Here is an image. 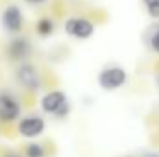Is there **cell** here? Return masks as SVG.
Instances as JSON below:
<instances>
[{"instance_id": "obj_1", "label": "cell", "mask_w": 159, "mask_h": 157, "mask_svg": "<svg viewBox=\"0 0 159 157\" xmlns=\"http://www.w3.org/2000/svg\"><path fill=\"white\" fill-rule=\"evenodd\" d=\"M41 109L56 118H65L70 111V104L63 91H50L41 98Z\"/></svg>"}, {"instance_id": "obj_2", "label": "cell", "mask_w": 159, "mask_h": 157, "mask_svg": "<svg viewBox=\"0 0 159 157\" xmlns=\"http://www.w3.org/2000/svg\"><path fill=\"white\" fill-rule=\"evenodd\" d=\"M128 79V74L122 67H106L98 74V85L104 91H117Z\"/></svg>"}, {"instance_id": "obj_3", "label": "cell", "mask_w": 159, "mask_h": 157, "mask_svg": "<svg viewBox=\"0 0 159 157\" xmlns=\"http://www.w3.org/2000/svg\"><path fill=\"white\" fill-rule=\"evenodd\" d=\"M65 32L76 39H89L94 34V24L83 17H70L65 22Z\"/></svg>"}, {"instance_id": "obj_4", "label": "cell", "mask_w": 159, "mask_h": 157, "mask_svg": "<svg viewBox=\"0 0 159 157\" xmlns=\"http://www.w3.org/2000/svg\"><path fill=\"white\" fill-rule=\"evenodd\" d=\"M20 117V104L9 92H0V122H13Z\"/></svg>"}, {"instance_id": "obj_5", "label": "cell", "mask_w": 159, "mask_h": 157, "mask_svg": "<svg viewBox=\"0 0 159 157\" xmlns=\"http://www.w3.org/2000/svg\"><path fill=\"white\" fill-rule=\"evenodd\" d=\"M17 79H19V83H20L24 89H28V91H37L41 87L39 72H37V69H35L34 65H30V63H24V65L19 67V70H17Z\"/></svg>"}, {"instance_id": "obj_6", "label": "cell", "mask_w": 159, "mask_h": 157, "mask_svg": "<svg viewBox=\"0 0 159 157\" xmlns=\"http://www.w3.org/2000/svg\"><path fill=\"white\" fill-rule=\"evenodd\" d=\"M22 11L19 6H7L2 13V28L9 34H17L22 28Z\"/></svg>"}, {"instance_id": "obj_7", "label": "cell", "mask_w": 159, "mask_h": 157, "mask_svg": "<svg viewBox=\"0 0 159 157\" xmlns=\"http://www.w3.org/2000/svg\"><path fill=\"white\" fill-rule=\"evenodd\" d=\"M44 131V120L41 117H26L19 122V133L22 137H28V139H34V137H39L41 133Z\"/></svg>"}, {"instance_id": "obj_8", "label": "cell", "mask_w": 159, "mask_h": 157, "mask_svg": "<svg viewBox=\"0 0 159 157\" xmlns=\"http://www.w3.org/2000/svg\"><path fill=\"white\" fill-rule=\"evenodd\" d=\"M28 54H30V43L26 39H22V37L13 39L9 43V46H7V56H9V59H13V61H20V59H24Z\"/></svg>"}, {"instance_id": "obj_9", "label": "cell", "mask_w": 159, "mask_h": 157, "mask_svg": "<svg viewBox=\"0 0 159 157\" xmlns=\"http://www.w3.org/2000/svg\"><path fill=\"white\" fill-rule=\"evenodd\" d=\"M35 30H37V34H39L41 37H48L54 32V22L50 19H41L39 22H37V26H35Z\"/></svg>"}, {"instance_id": "obj_10", "label": "cell", "mask_w": 159, "mask_h": 157, "mask_svg": "<svg viewBox=\"0 0 159 157\" xmlns=\"http://www.w3.org/2000/svg\"><path fill=\"white\" fill-rule=\"evenodd\" d=\"M143 4L152 19H159V0H143Z\"/></svg>"}, {"instance_id": "obj_11", "label": "cell", "mask_w": 159, "mask_h": 157, "mask_svg": "<svg viewBox=\"0 0 159 157\" xmlns=\"http://www.w3.org/2000/svg\"><path fill=\"white\" fill-rule=\"evenodd\" d=\"M26 157H44V150L41 144H28L26 146Z\"/></svg>"}, {"instance_id": "obj_12", "label": "cell", "mask_w": 159, "mask_h": 157, "mask_svg": "<svg viewBox=\"0 0 159 157\" xmlns=\"http://www.w3.org/2000/svg\"><path fill=\"white\" fill-rule=\"evenodd\" d=\"M150 46H152L154 52H157L159 54V26L154 30V34L150 35Z\"/></svg>"}, {"instance_id": "obj_13", "label": "cell", "mask_w": 159, "mask_h": 157, "mask_svg": "<svg viewBox=\"0 0 159 157\" xmlns=\"http://www.w3.org/2000/svg\"><path fill=\"white\" fill-rule=\"evenodd\" d=\"M4 157H20V155H19L17 152H7V154H6Z\"/></svg>"}, {"instance_id": "obj_14", "label": "cell", "mask_w": 159, "mask_h": 157, "mask_svg": "<svg viewBox=\"0 0 159 157\" xmlns=\"http://www.w3.org/2000/svg\"><path fill=\"white\" fill-rule=\"evenodd\" d=\"M28 4H41V2H44V0H26Z\"/></svg>"}, {"instance_id": "obj_15", "label": "cell", "mask_w": 159, "mask_h": 157, "mask_svg": "<svg viewBox=\"0 0 159 157\" xmlns=\"http://www.w3.org/2000/svg\"><path fill=\"white\" fill-rule=\"evenodd\" d=\"M144 157H157V155H144Z\"/></svg>"}]
</instances>
